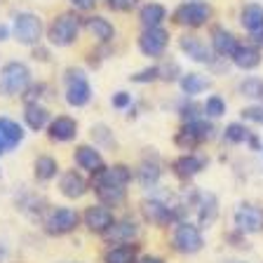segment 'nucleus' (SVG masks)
Segmentation results:
<instances>
[{"label": "nucleus", "instance_id": "nucleus-1", "mask_svg": "<svg viewBox=\"0 0 263 263\" xmlns=\"http://www.w3.org/2000/svg\"><path fill=\"white\" fill-rule=\"evenodd\" d=\"M31 87V68L24 61H10L0 68V97H19Z\"/></svg>", "mask_w": 263, "mask_h": 263}, {"label": "nucleus", "instance_id": "nucleus-2", "mask_svg": "<svg viewBox=\"0 0 263 263\" xmlns=\"http://www.w3.org/2000/svg\"><path fill=\"white\" fill-rule=\"evenodd\" d=\"M80 16L73 14V12H64V14H59L54 19V22L49 24L47 28V40L54 47H68V45L76 43L78 33H80Z\"/></svg>", "mask_w": 263, "mask_h": 263}, {"label": "nucleus", "instance_id": "nucleus-3", "mask_svg": "<svg viewBox=\"0 0 263 263\" xmlns=\"http://www.w3.org/2000/svg\"><path fill=\"white\" fill-rule=\"evenodd\" d=\"M78 223H80V214L71 207H57L43 219L45 233L47 235H57V237L73 233L78 228Z\"/></svg>", "mask_w": 263, "mask_h": 263}, {"label": "nucleus", "instance_id": "nucleus-4", "mask_svg": "<svg viewBox=\"0 0 263 263\" xmlns=\"http://www.w3.org/2000/svg\"><path fill=\"white\" fill-rule=\"evenodd\" d=\"M212 19V7L202 0H188L181 3L174 10V22L179 26H188V28H200Z\"/></svg>", "mask_w": 263, "mask_h": 263}, {"label": "nucleus", "instance_id": "nucleus-5", "mask_svg": "<svg viewBox=\"0 0 263 263\" xmlns=\"http://www.w3.org/2000/svg\"><path fill=\"white\" fill-rule=\"evenodd\" d=\"M174 249L181 254H197L202 249L204 240H202V230L197 228V226L188 223V221H179L174 228Z\"/></svg>", "mask_w": 263, "mask_h": 263}, {"label": "nucleus", "instance_id": "nucleus-6", "mask_svg": "<svg viewBox=\"0 0 263 263\" xmlns=\"http://www.w3.org/2000/svg\"><path fill=\"white\" fill-rule=\"evenodd\" d=\"M89 99H92V87H89L85 71L66 73V101H68V106L80 108V106L89 104Z\"/></svg>", "mask_w": 263, "mask_h": 263}, {"label": "nucleus", "instance_id": "nucleus-7", "mask_svg": "<svg viewBox=\"0 0 263 263\" xmlns=\"http://www.w3.org/2000/svg\"><path fill=\"white\" fill-rule=\"evenodd\" d=\"M14 38L22 45H35L43 38V22L33 12H22L14 16Z\"/></svg>", "mask_w": 263, "mask_h": 263}, {"label": "nucleus", "instance_id": "nucleus-8", "mask_svg": "<svg viewBox=\"0 0 263 263\" xmlns=\"http://www.w3.org/2000/svg\"><path fill=\"white\" fill-rule=\"evenodd\" d=\"M82 221L87 226L89 233H97V235H106L115 223V216L106 204H92V207L85 209L82 214Z\"/></svg>", "mask_w": 263, "mask_h": 263}, {"label": "nucleus", "instance_id": "nucleus-9", "mask_svg": "<svg viewBox=\"0 0 263 263\" xmlns=\"http://www.w3.org/2000/svg\"><path fill=\"white\" fill-rule=\"evenodd\" d=\"M167 45H170V33L160 26L143 28V33L139 35V49L146 57H162Z\"/></svg>", "mask_w": 263, "mask_h": 263}, {"label": "nucleus", "instance_id": "nucleus-10", "mask_svg": "<svg viewBox=\"0 0 263 263\" xmlns=\"http://www.w3.org/2000/svg\"><path fill=\"white\" fill-rule=\"evenodd\" d=\"M235 226L240 233H261L263 230V209L258 204H240L235 209Z\"/></svg>", "mask_w": 263, "mask_h": 263}, {"label": "nucleus", "instance_id": "nucleus-11", "mask_svg": "<svg viewBox=\"0 0 263 263\" xmlns=\"http://www.w3.org/2000/svg\"><path fill=\"white\" fill-rule=\"evenodd\" d=\"M141 214H143V219L153 226H170L174 219H179L174 207H170V204L162 202V200H143Z\"/></svg>", "mask_w": 263, "mask_h": 263}, {"label": "nucleus", "instance_id": "nucleus-12", "mask_svg": "<svg viewBox=\"0 0 263 263\" xmlns=\"http://www.w3.org/2000/svg\"><path fill=\"white\" fill-rule=\"evenodd\" d=\"M240 22H242V26L249 31L254 43L263 45V5H258V3L245 5L240 12Z\"/></svg>", "mask_w": 263, "mask_h": 263}, {"label": "nucleus", "instance_id": "nucleus-13", "mask_svg": "<svg viewBox=\"0 0 263 263\" xmlns=\"http://www.w3.org/2000/svg\"><path fill=\"white\" fill-rule=\"evenodd\" d=\"M24 141V127L10 118H0V155L12 153Z\"/></svg>", "mask_w": 263, "mask_h": 263}, {"label": "nucleus", "instance_id": "nucleus-14", "mask_svg": "<svg viewBox=\"0 0 263 263\" xmlns=\"http://www.w3.org/2000/svg\"><path fill=\"white\" fill-rule=\"evenodd\" d=\"M179 47H181V52H183L188 59L197 61V64H214L212 49H209L202 40L197 38V35H188V33H186V35H181V38H179Z\"/></svg>", "mask_w": 263, "mask_h": 263}, {"label": "nucleus", "instance_id": "nucleus-15", "mask_svg": "<svg viewBox=\"0 0 263 263\" xmlns=\"http://www.w3.org/2000/svg\"><path fill=\"white\" fill-rule=\"evenodd\" d=\"M47 134L52 141L66 143L78 137V122L73 120V118H68V115H59V118H54V120L47 125Z\"/></svg>", "mask_w": 263, "mask_h": 263}, {"label": "nucleus", "instance_id": "nucleus-16", "mask_svg": "<svg viewBox=\"0 0 263 263\" xmlns=\"http://www.w3.org/2000/svg\"><path fill=\"white\" fill-rule=\"evenodd\" d=\"M59 188L61 193H64L66 197H71V200H78V197H82L85 193H87V181H85V176L80 174V172L76 170H68L61 174V181H59Z\"/></svg>", "mask_w": 263, "mask_h": 263}, {"label": "nucleus", "instance_id": "nucleus-17", "mask_svg": "<svg viewBox=\"0 0 263 263\" xmlns=\"http://www.w3.org/2000/svg\"><path fill=\"white\" fill-rule=\"evenodd\" d=\"M233 64L237 66V68H242V71H254V68H258L261 66V49L256 47V45H237V49L233 52Z\"/></svg>", "mask_w": 263, "mask_h": 263}, {"label": "nucleus", "instance_id": "nucleus-18", "mask_svg": "<svg viewBox=\"0 0 263 263\" xmlns=\"http://www.w3.org/2000/svg\"><path fill=\"white\" fill-rule=\"evenodd\" d=\"M204 164H207L204 158H197V155L188 153V155L176 158L174 162H172V170H174V174L179 176V179H193L195 174H200V172L204 170Z\"/></svg>", "mask_w": 263, "mask_h": 263}, {"label": "nucleus", "instance_id": "nucleus-19", "mask_svg": "<svg viewBox=\"0 0 263 263\" xmlns=\"http://www.w3.org/2000/svg\"><path fill=\"white\" fill-rule=\"evenodd\" d=\"M197 228H209L216 219V214H219V202H216V197L212 193H202V195L197 197Z\"/></svg>", "mask_w": 263, "mask_h": 263}, {"label": "nucleus", "instance_id": "nucleus-20", "mask_svg": "<svg viewBox=\"0 0 263 263\" xmlns=\"http://www.w3.org/2000/svg\"><path fill=\"white\" fill-rule=\"evenodd\" d=\"M237 38L233 35L230 31H226V28H221V26H216L212 31V49L216 52L219 57H233V52L237 49Z\"/></svg>", "mask_w": 263, "mask_h": 263}, {"label": "nucleus", "instance_id": "nucleus-21", "mask_svg": "<svg viewBox=\"0 0 263 263\" xmlns=\"http://www.w3.org/2000/svg\"><path fill=\"white\" fill-rule=\"evenodd\" d=\"M76 162L80 170H87V172H99L101 167H104V158H101V153H99L94 146H80L76 148Z\"/></svg>", "mask_w": 263, "mask_h": 263}, {"label": "nucleus", "instance_id": "nucleus-22", "mask_svg": "<svg viewBox=\"0 0 263 263\" xmlns=\"http://www.w3.org/2000/svg\"><path fill=\"white\" fill-rule=\"evenodd\" d=\"M85 28L92 33L99 43H110V40L115 38L113 24H110L108 19H104V16H99V14L97 16H87V19H85Z\"/></svg>", "mask_w": 263, "mask_h": 263}, {"label": "nucleus", "instance_id": "nucleus-23", "mask_svg": "<svg viewBox=\"0 0 263 263\" xmlns=\"http://www.w3.org/2000/svg\"><path fill=\"white\" fill-rule=\"evenodd\" d=\"M132 237H137V223L129 219L115 221L113 228L106 233V240L115 242V245H127V242H132Z\"/></svg>", "mask_w": 263, "mask_h": 263}, {"label": "nucleus", "instance_id": "nucleus-24", "mask_svg": "<svg viewBox=\"0 0 263 263\" xmlns=\"http://www.w3.org/2000/svg\"><path fill=\"white\" fill-rule=\"evenodd\" d=\"M139 247L127 242V245H115L110 247L104 256V263H137Z\"/></svg>", "mask_w": 263, "mask_h": 263}, {"label": "nucleus", "instance_id": "nucleus-25", "mask_svg": "<svg viewBox=\"0 0 263 263\" xmlns=\"http://www.w3.org/2000/svg\"><path fill=\"white\" fill-rule=\"evenodd\" d=\"M24 120L33 132H40L49 125V110L40 104H28L24 110Z\"/></svg>", "mask_w": 263, "mask_h": 263}, {"label": "nucleus", "instance_id": "nucleus-26", "mask_svg": "<svg viewBox=\"0 0 263 263\" xmlns=\"http://www.w3.org/2000/svg\"><path fill=\"white\" fill-rule=\"evenodd\" d=\"M139 19H141L143 28H155V26H160V24L167 19V10H164L160 3H148V5L141 7Z\"/></svg>", "mask_w": 263, "mask_h": 263}, {"label": "nucleus", "instance_id": "nucleus-27", "mask_svg": "<svg viewBox=\"0 0 263 263\" xmlns=\"http://www.w3.org/2000/svg\"><path fill=\"white\" fill-rule=\"evenodd\" d=\"M209 78L200 76V73H183L181 76V89H183V94H188V97H195V94L204 92V89H209Z\"/></svg>", "mask_w": 263, "mask_h": 263}, {"label": "nucleus", "instance_id": "nucleus-28", "mask_svg": "<svg viewBox=\"0 0 263 263\" xmlns=\"http://www.w3.org/2000/svg\"><path fill=\"white\" fill-rule=\"evenodd\" d=\"M57 172H59V162L52 155H40L33 164V174L38 181H52L57 176Z\"/></svg>", "mask_w": 263, "mask_h": 263}, {"label": "nucleus", "instance_id": "nucleus-29", "mask_svg": "<svg viewBox=\"0 0 263 263\" xmlns=\"http://www.w3.org/2000/svg\"><path fill=\"white\" fill-rule=\"evenodd\" d=\"M137 179H139V183H141L143 188H153L155 183H158V179H160V164L155 162V160L153 162H151V160H143L141 167H139Z\"/></svg>", "mask_w": 263, "mask_h": 263}, {"label": "nucleus", "instance_id": "nucleus-30", "mask_svg": "<svg viewBox=\"0 0 263 263\" xmlns=\"http://www.w3.org/2000/svg\"><path fill=\"white\" fill-rule=\"evenodd\" d=\"M240 94L247 99H258L263 104V80L261 78H247V80L240 82Z\"/></svg>", "mask_w": 263, "mask_h": 263}, {"label": "nucleus", "instance_id": "nucleus-31", "mask_svg": "<svg viewBox=\"0 0 263 263\" xmlns=\"http://www.w3.org/2000/svg\"><path fill=\"white\" fill-rule=\"evenodd\" d=\"M249 134H252V132L247 129L242 122H230L223 129V139L228 143H245L247 139H249Z\"/></svg>", "mask_w": 263, "mask_h": 263}, {"label": "nucleus", "instance_id": "nucleus-32", "mask_svg": "<svg viewBox=\"0 0 263 263\" xmlns=\"http://www.w3.org/2000/svg\"><path fill=\"white\" fill-rule=\"evenodd\" d=\"M202 110L207 118H221V115L226 113V101L221 97H209L207 101H204Z\"/></svg>", "mask_w": 263, "mask_h": 263}, {"label": "nucleus", "instance_id": "nucleus-33", "mask_svg": "<svg viewBox=\"0 0 263 263\" xmlns=\"http://www.w3.org/2000/svg\"><path fill=\"white\" fill-rule=\"evenodd\" d=\"M158 78H160V66H151V68H143V71L134 73V76H132V82L143 85V82H155Z\"/></svg>", "mask_w": 263, "mask_h": 263}, {"label": "nucleus", "instance_id": "nucleus-34", "mask_svg": "<svg viewBox=\"0 0 263 263\" xmlns=\"http://www.w3.org/2000/svg\"><path fill=\"white\" fill-rule=\"evenodd\" d=\"M242 120L247 122H256V125H263V104L261 106H249V108H242Z\"/></svg>", "mask_w": 263, "mask_h": 263}, {"label": "nucleus", "instance_id": "nucleus-35", "mask_svg": "<svg viewBox=\"0 0 263 263\" xmlns=\"http://www.w3.org/2000/svg\"><path fill=\"white\" fill-rule=\"evenodd\" d=\"M139 0H108V7L115 12H129L132 7H137Z\"/></svg>", "mask_w": 263, "mask_h": 263}, {"label": "nucleus", "instance_id": "nucleus-36", "mask_svg": "<svg viewBox=\"0 0 263 263\" xmlns=\"http://www.w3.org/2000/svg\"><path fill=\"white\" fill-rule=\"evenodd\" d=\"M132 104V97L127 92H118L113 94V106L115 108H127V106Z\"/></svg>", "mask_w": 263, "mask_h": 263}, {"label": "nucleus", "instance_id": "nucleus-37", "mask_svg": "<svg viewBox=\"0 0 263 263\" xmlns=\"http://www.w3.org/2000/svg\"><path fill=\"white\" fill-rule=\"evenodd\" d=\"M71 5L76 7V10H92V7L97 5V0H71Z\"/></svg>", "mask_w": 263, "mask_h": 263}, {"label": "nucleus", "instance_id": "nucleus-38", "mask_svg": "<svg viewBox=\"0 0 263 263\" xmlns=\"http://www.w3.org/2000/svg\"><path fill=\"white\" fill-rule=\"evenodd\" d=\"M247 143H249V148L252 151H261V141H258L256 134H249V139H247Z\"/></svg>", "mask_w": 263, "mask_h": 263}, {"label": "nucleus", "instance_id": "nucleus-39", "mask_svg": "<svg viewBox=\"0 0 263 263\" xmlns=\"http://www.w3.org/2000/svg\"><path fill=\"white\" fill-rule=\"evenodd\" d=\"M137 263H164V261L160 256H143L141 261H137Z\"/></svg>", "mask_w": 263, "mask_h": 263}, {"label": "nucleus", "instance_id": "nucleus-40", "mask_svg": "<svg viewBox=\"0 0 263 263\" xmlns=\"http://www.w3.org/2000/svg\"><path fill=\"white\" fill-rule=\"evenodd\" d=\"M7 35H10L7 26H3V24H0V43H3V40H7Z\"/></svg>", "mask_w": 263, "mask_h": 263}, {"label": "nucleus", "instance_id": "nucleus-41", "mask_svg": "<svg viewBox=\"0 0 263 263\" xmlns=\"http://www.w3.org/2000/svg\"><path fill=\"white\" fill-rule=\"evenodd\" d=\"M5 256H7V247L3 245V242H0V261H3Z\"/></svg>", "mask_w": 263, "mask_h": 263}, {"label": "nucleus", "instance_id": "nucleus-42", "mask_svg": "<svg viewBox=\"0 0 263 263\" xmlns=\"http://www.w3.org/2000/svg\"><path fill=\"white\" fill-rule=\"evenodd\" d=\"M230 263H242V261H230Z\"/></svg>", "mask_w": 263, "mask_h": 263}]
</instances>
